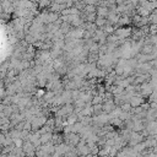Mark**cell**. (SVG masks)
Returning a JSON list of instances; mask_svg holds the SVG:
<instances>
[{
  "label": "cell",
  "mask_w": 157,
  "mask_h": 157,
  "mask_svg": "<svg viewBox=\"0 0 157 157\" xmlns=\"http://www.w3.org/2000/svg\"><path fill=\"white\" fill-rule=\"evenodd\" d=\"M52 134H49V133H45V134H42V135H40V144H47L48 141H50L52 140Z\"/></svg>",
  "instance_id": "1"
},
{
  "label": "cell",
  "mask_w": 157,
  "mask_h": 157,
  "mask_svg": "<svg viewBox=\"0 0 157 157\" xmlns=\"http://www.w3.org/2000/svg\"><path fill=\"white\" fill-rule=\"evenodd\" d=\"M142 98H137V97H134L131 98V101H130V106L133 107H136V106H140V104L142 103Z\"/></svg>",
  "instance_id": "2"
},
{
  "label": "cell",
  "mask_w": 157,
  "mask_h": 157,
  "mask_svg": "<svg viewBox=\"0 0 157 157\" xmlns=\"http://www.w3.org/2000/svg\"><path fill=\"white\" fill-rule=\"evenodd\" d=\"M114 108V104H113V102H109V103H107V104H104L103 106V109H104V112H110Z\"/></svg>",
  "instance_id": "3"
},
{
  "label": "cell",
  "mask_w": 157,
  "mask_h": 157,
  "mask_svg": "<svg viewBox=\"0 0 157 157\" xmlns=\"http://www.w3.org/2000/svg\"><path fill=\"white\" fill-rule=\"evenodd\" d=\"M107 13H108L107 9H104V8H100V9H98V11H97V14H98V16H100V17H104L107 15Z\"/></svg>",
  "instance_id": "4"
},
{
  "label": "cell",
  "mask_w": 157,
  "mask_h": 157,
  "mask_svg": "<svg viewBox=\"0 0 157 157\" xmlns=\"http://www.w3.org/2000/svg\"><path fill=\"white\" fill-rule=\"evenodd\" d=\"M106 24V20H104V17H98L97 21H96V25L97 26H103Z\"/></svg>",
  "instance_id": "5"
},
{
  "label": "cell",
  "mask_w": 157,
  "mask_h": 157,
  "mask_svg": "<svg viewBox=\"0 0 157 157\" xmlns=\"http://www.w3.org/2000/svg\"><path fill=\"white\" fill-rule=\"evenodd\" d=\"M15 145H16V147H22L24 141H22L21 139H15Z\"/></svg>",
  "instance_id": "6"
},
{
  "label": "cell",
  "mask_w": 157,
  "mask_h": 157,
  "mask_svg": "<svg viewBox=\"0 0 157 157\" xmlns=\"http://www.w3.org/2000/svg\"><path fill=\"white\" fill-rule=\"evenodd\" d=\"M100 102H101V97L100 96H96L95 100L92 101V103H94V104H97V103H100Z\"/></svg>",
  "instance_id": "7"
},
{
  "label": "cell",
  "mask_w": 157,
  "mask_h": 157,
  "mask_svg": "<svg viewBox=\"0 0 157 157\" xmlns=\"http://www.w3.org/2000/svg\"><path fill=\"white\" fill-rule=\"evenodd\" d=\"M5 140V137H4V135H3V134H0V142H3Z\"/></svg>",
  "instance_id": "8"
}]
</instances>
